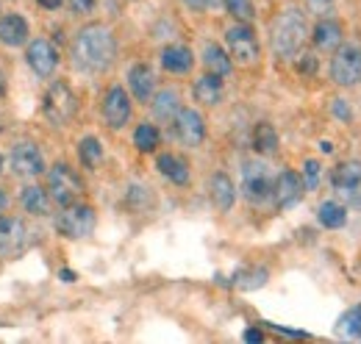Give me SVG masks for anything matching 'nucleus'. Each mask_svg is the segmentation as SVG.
<instances>
[{
    "label": "nucleus",
    "mask_w": 361,
    "mask_h": 344,
    "mask_svg": "<svg viewBox=\"0 0 361 344\" xmlns=\"http://www.w3.org/2000/svg\"><path fill=\"white\" fill-rule=\"evenodd\" d=\"M114 56H117V42H114V34L106 25L94 23V25H87V28L78 31L75 44H73V59L81 70L103 73V70L111 67Z\"/></svg>",
    "instance_id": "f257e3e1"
},
{
    "label": "nucleus",
    "mask_w": 361,
    "mask_h": 344,
    "mask_svg": "<svg viewBox=\"0 0 361 344\" xmlns=\"http://www.w3.org/2000/svg\"><path fill=\"white\" fill-rule=\"evenodd\" d=\"M309 37L306 28V17L298 8H286L283 14H278L275 25H272V50L281 59H292Z\"/></svg>",
    "instance_id": "f03ea898"
},
{
    "label": "nucleus",
    "mask_w": 361,
    "mask_h": 344,
    "mask_svg": "<svg viewBox=\"0 0 361 344\" xmlns=\"http://www.w3.org/2000/svg\"><path fill=\"white\" fill-rule=\"evenodd\" d=\"M42 109H45V117L53 125H67L78 114V97L64 81H56V84L47 86L45 97H42Z\"/></svg>",
    "instance_id": "7ed1b4c3"
},
{
    "label": "nucleus",
    "mask_w": 361,
    "mask_h": 344,
    "mask_svg": "<svg viewBox=\"0 0 361 344\" xmlns=\"http://www.w3.org/2000/svg\"><path fill=\"white\" fill-rule=\"evenodd\" d=\"M81 180L78 175L70 170L67 164H56L53 170L47 172V195L56 206H73L81 197Z\"/></svg>",
    "instance_id": "20e7f679"
},
{
    "label": "nucleus",
    "mask_w": 361,
    "mask_h": 344,
    "mask_svg": "<svg viewBox=\"0 0 361 344\" xmlns=\"http://www.w3.org/2000/svg\"><path fill=\"white\" fill-rule=\"evenodd\" d=\"M56 231L67 239H84L94 231V211L90 206H61V214L56 216Z\"/></svg>",
    "instance_id": "39448f33"
},
{
    "label": "nucleus",
    "mask_w": 361,
    "mask_h": 344,
    "mask_svg": "<svg viewBox=\"0 0 361 344\" xmlns=\"http://www.w3.org/2000/svg\"><path fill=\"white\" fill-rule=\"evenodd\" d=\"M331 78L339 86H356L361 81V47L359 44H339L331 61Z\"/></svg>",
    "instance_id": "423d86ee"
},
{
    "label": "nucleus",
    "mask_w": 361,
    "mask_h": 344,
    "mask_svg": "<svg viewBox=\"0 0 361 344\" xmlns=\"http://www.w3.org/2000/svg\"><path fill=\"white\" fill-rule=\"evenodd\" d=\"M226 39H228V47H231V59L236 64L253 67L259 61V42H256V34H253V28L247 23L231 28L226 34Z\"/></svg>",
    "instance_id": "0eeeda50"
},
{
    "label": "nucleus",
    "mask_w": 361,
    "mask_h": 344,
    "mask_svg": "<svg viewBox=\"0 0 361 344\" xmlns=\"http://www.w3.org/2000/svg\"><path fill=\"white\" fill-rule=\"evenodd\" d=\"M334 189L350 200V203H361V161H345L339 164L334 175H331Z\"/></svg>",
    "instance_id": "6e6552de"
},
{
    "label": "nucleus",
    "mask_w": 361,
    "mask_h": 344,
    "mask_svg": "<svg viewBox=\"0 0 361 344\" xmlns=\"http://www.w3.org/2000/svg\"><path fill=\"white\" fill-rule=\"evenodd\" d=\"M176 123V136L180 145L186 147H197L206 139V123L195 109H178V114L173 117Z\"/></svg>",
    "instance_id": "1a4fd4ad"
},
{
    "label": "nucleus",
    "mask_w": 361,
    "mask_h": 344,
    "mask_svg": "<svg viewBox=\"0 0 361 344\" xmlns=\"http://www.w3.org/2000/svg\"><path fill=\"white\" fill-rule=\"evenodd\" d=\"M242 192L250 203H264L267 197H272V180L264 164H245Z\"/></svg>",
    "instance_id": "9d476101"
},
{
    "label": "nucleus",
    "mask_w": 361,
    "mask_h": 344,
    "mask_svg": "<svg viewBox=\"0 0 361 344\" xmlns=\"http://www.w3.org/2000/svg\"><path fill=\"white\" fill-rule=\"evenodd\" d=\"M303 178L298 175V172L292 170H283L278 178H275V183H272V197H275V206L278 209H292L300 197H303Z\"/></svg>",
    "instance_id": "9b49d317"
},
{
    "label": "nucleus",
    "mask_w": 361,
    "mask_h": 344,
    "mask_svg": "<svg viewBox=\"0 0 361 344\" xmlns=\"http://www.w3.org/2000/svg\"><path fill=\"white\" fill-rule=\"evenodd\" d=\"M11 170L17 172L20 178H37L39 172L45 170V159L39 153L37 145L31 142H23L11 150Z\"/></svg>",
    "instance_id": "f8f14e48"
},
{
    "label": "nucleus",
    "mask_w": 361,
    "mask_h": 344,
    "mask_svg": "<svg viewBox=\"0 0 361 344\" xmlns=\"http://www.w3.org/2000/svg\"><path fill=\"white\" fill-rule=\"evenodd\" d=\"M28 228L17 216H0V256H14L25 247Z\"/></svg>",
    "instance_id": "ddd939ff"
},
{
    "label": "nucleus",
    "mask_w": 361,
    "mask_h": 344,
    "mask_svg": "<svg viewBox=\"0 0 361 344\" xmlns=\"http://www.w3.org/2000/svg\"><path fill=\"white\" fill-rule=\"evenodd\" d=\"M103 117L111 128H123L131 120V100L123 86H111L106 100H103Z\"/></svg>",
    "instance_id": "4468645a"
},
{
    "label": "nucleus",
    "mask_w": 361,
    "mask_h": 344,
    "mask_svg": "<svg viewBox=\"0 0 361 344\" xmlns=\"http://www.w3.org/2000/svg\"><path fill=\"white\" fill-rule=\"evenodd\" d=\"M28 64H31V70L37 75L47 78L56 70V64H59V53H56V47L47 39H34V42L28 44Z\"/></svg>",
    "instance_id": "2eb2a0df"
},
{
    "label": "nucleus",
    "mask_w": 361,
    "mask_h": 344,
    "mask_svg": "<svg viewBox=\"0 0 361 344\" xmlns=\"http://www.w3.org/2000/svg\"><path fill=\"white\" fill-rule=\"evenodd\" d=\"M0 42L8 47H20L28 42V23L20 14H6L0 20Z\"/></svg>",
    "instance_id": "dca6fc26"
},
{
    "label": "nucleus",
    "mask_w": 361,
    "mask_h": 344,
    "mask_svg": "<svg viewBox=\"0 0 361 344\" xmlns=\"http://www.w3.org/2000/svg\"><path fill=\"white\" fill-rule=\"evenodd\" d=\"M161 64H164V70H167V73L183 75V73H189V70H192L195 56H192V50H189V47H183V44H170V47H164V53H161Z\"/></svg>",
    "instance_id": "f3484780"
},
{
    "label": "nucleus",
    "mask_w": 361,
    "mask_h": 344,
    "mask_svg": "<svg viewBox=\"0 0 361 344\" xmlns=\"http://www.w3.org/2000/svg\"><path fill=\"white\" fill-rule=\"evenodd\" d=\"M128 84L134 92L136 100H150L153 97V89H156V73L147 67V64H136L134 70L128 73Z\"/></svg>",
    "instance_id": "a211bd4d"
},
{
    "label": "nucleus",
    "mask_w": 361,
    "mask_h": 344,
    "mask_svg": "<svg viewBox=\"0 0 361 344\" xmlns=\"http://www.w3.org/2000/svg\"><path fill=\"white\" fill-rule=\"evenodd\" d=\"M209 192H212V200H214V206H217L220 211H228V209L233 206V200H236L233 180L228 178L226 172L212 175V180H209Z\"/></svg>",
    "instance_id": "6ab92c4d"
},
{
    "label": "nucleus",
    "mask_w": 361,
    "mask_h": 344,
    "mask_svg": "<svg viewBox=\"0 0 361 344\" xmlns=\"http://www.w3.org/2000/svg\"><path fill=\"white\" fill-rule=\"evenodd\" d=\"M314 44L325 53L336 50L342 44V25L336 20H319L314 28Z\"/></svg>",
    "instance_id": "aec40b11"
},
{
    "label": "nucleus",
    "mask_w": 361,
    "mask_h": 344,
    "mask_svg": "<svg viewBox=\"0 0 361 344\" xmlns=\"http://www.w3.org/2000/svg\"><path fill=\"white\" fill-rule=\"evenodd\" d=\"M220 97H223V81H220V75H203V78H197L195 81V100L197 103H203V106H217L220 103Z\"/></svg>",
    "instance_id": "412c9836"
},
{
    "label": "nucleus",
    "mask_w": 361,
    "mask_h": 344,
    "mask_svg": "<svg viewBox=\"0 0 361 344\" xmlns=\"http://www.w3.org/2000/svg\"><path fill=\"white\" fill-rule=\"evenodd\" d=\"M159 170L164 178H170L173 183H189V164L180 159V156H173V153H164V156H159Z\"/></svg>",
    "instance_id": "4be33fe9"
},
{
    "label": "nucleus",
    "mask_w": 361,
    "mask_h": 344,
    "mask_svg": "<svg viewBox=\"0 0 361 344\" xmlns=\"http://www.w3.org/2000/svg\"><path fill=\"white\" fill-rule=\"evenodd\" d=\"M23 209L28 211V214H47L50 211V195H47V189L42 186H25L23 189Z\"/></svg>",
    "instance_id": "5701e85b"
},
{
    "label": "nucleus",
    "mask_w": 361,
    "mask_h": 344,
    "mask_svg": "<svg viewBox=\"0 0 361 344\" xmlns=\"http://www.w3.org/2000/svg\"><path fill=\"white\" fill-rule=\"evenodd\" d=\"M203 64H206V70L212 73V75H228L231 73V56H228L226 50L220 47V44H209L206 50H203Z\"/></svg>",
    "instance_id": "b1692460"
},
{
    "label": "nucleus",
    "mask_w": 361,
    "mask_h": 344,
    "mask_svg": "<svg viewBox=\"0 0 361 344\" xmlns=\"http://www.w3.org/2000/svg\"><path fill=\"white\" fill-rule=\"evenodd\" d=\"M253 147L262 156H272L278 150V133H275L270 123H259L256 125V130H253Z\"/></svg>",
    "instance_id": "393cba45"
},
{
    "label": "nucleus",
    "mask_w": 361,
    "mask_h": 344,
    "mask_svg": "<svg viewBox=\"0 0 361 344\" xmlns=\"http://www.w3.org/2000/svg\"><path fill=\"white\" fill-rule=\"evenodd\" d=\"M319 222L325 225V228H331V231H336V228H345V222H348V211H345V206H339L336 200H325L322 206H319Z\"/></svg>",
    "instance_id": "a878e982"
},
{
    "label": "nucleus",
    "mask_w": 361,
    "mask_h": 344,
    "mask_svg": "<svg viewBox=\"0 0 361 344\" xmlns=\"http://www.w3.org/2000/svg\"><path fill=\"white\" fill-rule=\"evenodd\" d=\"M178 94L173 92V89H164V92H159L156 94V100H153V114L159 117V120H173L176 114H178Z\"/></svg>",
    "instance_id": "bb28decb"
},
{
    "label": "nucleus",
    "mask_w": 361,
    "mask_h": 344,
    "mask_svg": "<svg viewBox=\"0 0 361 344\" xmlns=\"http://www.w3.org/2000/svg\"><path fill=\"white\" fill-rule=\"evenodd\" d=\"M336 333L345 336V339H356V336H361V305L350 308V311H345V314L339 317V322H336Z\"/></svg>",
    "instance_id": "cd10ccee"
},
{
    "label": "nucleus",
    "mask_w": 361,
    "mask_h": 344,
    "mask_svg": "<svg viewBox=\"0 0 361 344\" xmlns=\"http://www.w3.org/2000/svg\"><path fill=\"white\" fill-rule=\"evenodd\" d=\"M78 156H81V161H84L87 167H97L100 159H103V145H100L94 136H87V139H81V145H78Z\"/></svg>",
    "instance_id": "c85d7f7f"
},
{
    "label": "nucleus",
    "mask_w": 361,
    "mask_h": 344,
    "mask_svg": "<svg viewBox=\"0 0 361 344\" xmlns=\"http://www.w3.org/2000/svg\"><path fill=\"white\" fill-rule=\"evenodd\" d=\"M267 269H245V272H239L236 275V286L239 289H245V292H253V289H262L264 283H267Z\"/></svg>",
    "instance_id": "c756f323"
},
{
    "label": "nucleus",
    "mask_w": 361,
    "mask_h": 344,
    "mask_svg": "<svg viewBox=\"0 0 361 344\" xmlns=\"http://www.w3.org/2000/svg\"><path fill=\"white\" fill-rule=\"evenodd\" d=\"M134 142L136 147L142 150V153H150V150H156L159 147V130L156 125H150V123H142L134 133Z\"/></svg>",
    "instance_id": "7c9ffc66"
},
{
    "label": "nucleus",
    "mask_w": 361,
    "mask_h": 344,
    "mask_svg": "<svg viewBox=\"0 0 361 344\" xmlns=\"http://www.w3.org/2000/svg\"><path fill=\"white\" fill-rule=\"evenodd\" d=\"M226 8L228 14L239 23H253L256 20V8H253L250 0H226Z\"/></svg>",
    "instance_id": "2f4dec72"
},
{
    "label": "nucleus",
    "mask_w": 361,
    "mask_h": 344,
    "mask_svg": "<svg viewBox=\"0 0 361 344\" xmlns=\"http://www.w3.org/2000/svg\"><path fill=\"white\" fill-rule=\"evenodd\" d=\"M317 183H319V164H317L314 159H309V161L303 164V186L317 189Z\"/></svg>",
    "instance_id": "473e14b6"
},
{
    "label": "nucleus",
    "mask_w": 361,
    "mask_h": 344,
    "mask_svg": "<svg viewBox=\"0 0 361 344\" xmlns=\"http://www.w3.org/2000/svg\"><path fill=\"white\" fill-rule=\"evenodd\" d=\"M92 6H94V0H70V8L75 14H87V11H92Z\"/></svg>",
    "instance_id": "72a5a7b5"
},
{
    "label": "nucleus",
    "mask_w": 361,
    "mask_h": 344,
    "mask_svg": "<svg viewBox=\"0 0 361 344\" xmlns=\"http://www.w3.org/2000/svg\"><path fill=\"white\" fill-rule=\"evenodd\" d=\"M298 67H300V73H314V70H317V59H314V56H303V61H300Z\"/></svg>",
    "instance_id": "f704fd0d"
},
{
    "label": "nucleus",
    "mask_w": 361,
    "mask_h": 344,
    "mask_svg": "<svg viewBox=\"0 0 361 344\" xmlns=\"http://www.w3.org/2000/svg\"><path fill=\"white\" fill-rule=\"evenodd\" d=\"M245 342H264V333L262 331H247L245 333Z\"/></svg>",
    "instance_id": "c9c22d12"
},
{
    "label": "nucleus",
    "mask_w": 361,
    "mask_h": 344,
    "mask_svg": "<svg viewBox=\"0 0 361 344\" xmlns=\"http://www.w3.org/2000/svg\"><path fill=\"white\" fill-rule=\"evenodd\" d=\"M183 3H186L189 8H195V11H200V8L206 6V0H183Z\"/></svg>",
    "instance_id": "e433bc0d"
},
{
    "label": "nucleus",
    "mask_w": 361,
    "mask_h": 344,
    "mask_svg": "<svg viewBox=\"0 0 361 344\" xmlns=\"http://www.w3.org/2000/svg\"><path fill=\"white\" fill-rule=\"evenodd\" d=\"M334 109H336V114H339V117H348V109H345V100H336V106H334Z\"/></svg>",
    "instance_id": "4c0bfd02"
},
{
    "label": "nucleus",
    "mask_w": 361,
    "mask_h": 344,
    "mask_svg": "<svg viewBox=\"0 0 361 344\" xmlns=\"http://www.w3.org/2000/svg\"><path fill=\"white\" fill-rule=\"evenodd\" d=\"M39 6H45V8H59L61 0H39Z\"/></svg>",
    "instance_id": "58836bf2"
},
{
    "label": "nucleus",
    "mask_w": 361,
    "mask_h": 344,
    "mask_svg": "<svg viewBox=\"0 0 361 344\" xmlns=\"http://www.w3.org/2000/svg\"><path fill=\"white\" fill-rule=\"evenodd\" d=\"M61 278H64L67 283H73V281H75V272H70V269H61Z\"/></svg>",
    "instance_id": "ea45409f"
},
{
    "label": "nucleus",
    "mask_w": 361,
    "mask_h": 344,
    "mask_svg": "<svg viewBox=\"0 0 361 344\" xmlns=\"http://www.w3.org/2000/svg\"><path fill=\"white\" fill-rule=\"evenodd\" d=\"M319 147H322V153H331V150H334V145H331V142H322Z\"/></svg>",
    "instance_id": "a19ab883"
},
{
    "label": "nucleus",
    "mask_w": 361,
    "mask_h": 344,
    "mask_svg": "<svg viewBox=\"0 0 361 344\" xmlns=\"http://www.w3.org/2000/svg\"><path fill=\"white\" fill-rule=\"evenodd\" d=\"M3 209H6V195H3V189H0V214H3Z\"/></svg>",
    "instance_id": "79ce46f5"
},
{
    "label": "nucleus",
    "mask_w": 361,
    "mask_h": 344,
    "mask_svg": "<svg viewBox=\"0 0 361 344\" xmlns=\"http://www.w3.org/2000/svg\"><path fill=\"white\" fill-rule=\"evenodd\" d=\"M3 92H6V75L0 73V94H3Z\"/></svg>",
    "instance_id": "37998d69"
},
{
    "label": "nucleus",
    "mask_w": 361,
    "mask_h": 344,
    "mask_svg": "<svg viewBox=\"0 0 361 344\" xmlns=\"http://www.w3.org/2000/svg\"><path fill=\"white\" fill-rule=\"evenodd\" d=\"M314 6H331V0H312Z\"/></svg>",
    "instance_id": "c03bdc74"
},
{
    "label": "nucleus",
    "mask_w": 361,
    "mask_h": 344,
    "mask_svg": "<svg viewBox=\"0 0 361 344\" xmlns=\"http://www.w3.org/2000/svg\"><path fill=\"white\" fill-rule=\"evenodd\" d=\"M217 3H220V0H206V6H217Z\"/></svg>",
    "instance_id": "a18cd8bd"
},
{
    "label": "nucleus",
    "mask_w": 361,
    "mask_h": 344,
    "mask_svg": "<svg viewBox=\"0 0 361 344\" xmlns=\"http://www.w3.org/2000/svg\"><path fill=\"white\" fill-rule=\"evenodd\" d=\"M0 172H3V156H0Z\"/></svg>",
    "instance_id": "49530a36"
}]
</instances>
